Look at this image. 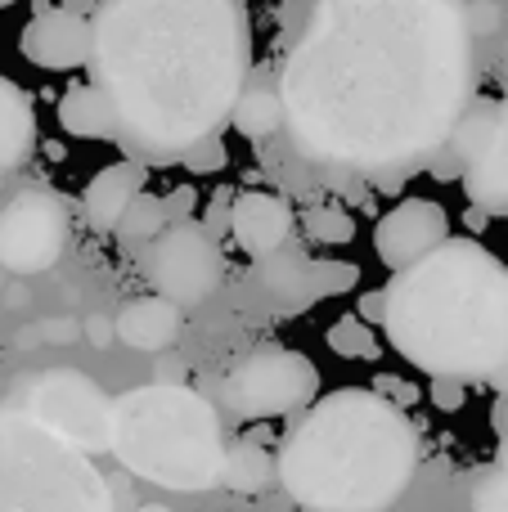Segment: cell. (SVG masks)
<instances>
[{
	"label": "cell",
	"mask_w": 508,
	"mask_h": 512,
	"mask_svg": "<svg viewBox=\"0 0 508 512\" xmlns=\"http://www.w3.org/2000/svg\"><path fill=\"white\" fill-rule=\"evenodd\" d=\"M293 144L315 162L387 176L446 153L473 104L459 0H315L284 72Z\"/></svg>",
	"instance_id": "6da1fadb"
},
{
	"label": "cell",
	"mask_w": 508,
	"mask_h": 512,
	"mask_svg": "<svg viewBox=\"0 0 508 512\" xmlns=\"http://www.w3.org/2000/svg\"><path fill=\"white\" fill-rule=\"evenodd\" d=\"M95 86L113 99L135 162H180L221 135L252 77L243 0H104L95 14Z\"/></svg>",
	"instance_id": "7a4b0ae2"
},
{
	"label": "cell",
	"mask_w": 508,
	"mask_h": 512,
	"mask_svg": "<svg viewBox=\"0 0 508 512\" xmlns=\"http://www.w3.org/2000/svg\"><path fill=\"white\" fill-rule=\"evenodd\" d=\"M383 292L387 342L428 378L491 382L508 364V265L477 239H450Z\"/></svg>",
	"instance_id": "3957f363"
},
{
	"label": "cell",
	"mask_w": 508,
	"mask_h": 512,
	"mask_svg": "<svg viewBox=\"0 0 508 512\" xmlns=\"http://www.w3.org/2000/svg\"><path fill=\"white\" fill-rule=\"evenodd\" d=\"M419 468V427L365 387L329 391L284 432L279 481L306 512H387Z\"/></svg>",
	"instance_id": "277c9868"
},
{
	"label": "cell",
	"mask_w": 508,
	"mask_h": 512,
	"mask_svg": "<svg viewBox=\"0 0 508 512\" xmlns=\"http://www.w3.org/2000/svg\"><path fill=\"white\" fill-rule=\"evenodd\" d=\"M113 454L126 472L153 486L198 495L225 486L230 441L207 396L153 382L113 400Z\"/></svg>",
	"instance_id": "5b68a950"
},
{
	"label": "cell",
	"mask_w": 508,
	"mask_h": 512,
	"mask_svg": "<svg viewBox=\"0 0 508 512\" xmlns=\"http://www.w3.org/2000/svg\"><path fill=\"white\" fill-rule=\"evenodd\" d=\"M0 512H113L90 454L59 441L23 409L0 414Z\"/></svg>",
	"instance_id": "8992f818"
},
{
	"label": "cell",
	"mask_w": 508,
	"mask_h": 512,
	"mask_svg": "<svg viewBox=\"0 0 508 512\" xmlns=\"http://www.w3.org/2000/svg\"><path fill=\"white\" fill-rule=\"evenodd\" d=\"M315 396H320V369L288 346H257L221 378V405L252 423L306 414Z\"/></svg>",
	"instance_id": "52a82bcc"
},
{
	"label": "cell",
	"mask_w": 508,
	"mask_h": 512,
	"mask_svg": "<svg viewBox=\"0 0 508 512\" xmlns=\"http://www.w3.org/2000/svg\"><path fill=\"white\" fill-rule=\"evenodd\" d=\"M23 414L81 454L113 450V400L77 369L36 373L23 391Z\"/></svg>",
	"instance_id": "ba28073f"
},
{
	"label": "cell",
	"mask_w": 508,
	"mask_h": 512,
	"mask_svg": "<svg viewBox=\"0 0 508 512\" xmlns=\"http://www.w3.org/2000/svg\"><path fill=\"white\" fill-rule=\"evenodd\" d=\"M144 279L153 283V297L171 301V306H203L225 279V256L221 243L207 239V230L198 221L167 225L153 248L140 252Z\"/></svg>",
	"instance_id": "9c48e42d"
},
{
	"label": "cell",
	"mask_w": 508,
	"mask_h": 512,
	"mask_svg": "<svg viewBox=\"0 0 508 512\" xmlns=\"http://www.w3.org/2000/svg\"><path fill=\"white\" fill-rule=\"evenodd\" d=\"M72 212L50 189H23L0 207V265L9 274H41L68 248Z\"/></svg>",
	"instance_id": "30bf717a"
},
{
	"label": "cell",
	"mask_w": 508,
	"mask_h": 512,
	"mask_svg": "<svg viewBox=\"0 0 508 512\" xmlns=\"http://www.w3.org/2000/svg\"><path fill=\"white\" fill-rule=\"evenodd\" d=\"M450 243V216L432 198H405L374 225V252L392 274L414 270Z\"/></svg>",
	"instance_id": "8fae6325"
},
{
	"label": "cell",
	"mask_w": 508,
	"mask_h": 512,
	"mask_svg": "<svg viewBox=\"0 0 508 512\" xmlns=\"http://www.w3.org/2000/svg\"><path fill=\"white\" fill-rule=\"evenodd\" d=\"M18 50L27 63L45 72H72V68H90L95 59V18H77L68 9H45L32 14V23L18 36Z\"/></svg>",
	"instance_id": "7c38bea8"
},
{
	"label": "cell",
	"mask_w": 508,
	"mask_h": 512,
	"mask_svg": "<svg viewBox=\"0 0 508 512\" xmlns=\"http://www.w3.org/2000/svg\"><path fill=\"white\" fill-rule=\"evenodd\" d=\"M230 239L239 243V252H248L252 261L284 252L297 243V216L288 207V198L270 194V189H243L234 198V230Z\"/></svg>",
	"instance_id": "4fadbf2b"
},
{
	"label": "cell",
	"mask_w": 508,
	"mask_h": 512,
	"mask_svg": "<svg viewBox=\"0 0 508 512\" xmlns=\"http://www.w3.org/2000/svg\"><path fill=\"white\" fill-rule=\"evenodd\" d=\"M248 283L270 301V306L288 310V315H293V310H306L311 301H320L315 297V261L297 248V243L284 252H275V256H266V261H252Z\"/></svg>",
	"instance_id": "5bb4252c"
},
{
	"label": "cell",
	"mask_w": 508,
	"mask_h": 512,
	"mask_svg": "<svg viewBox=\"0 0 508 512\" xmlns=\"http://www.w3.org/2000/svg\"><path fill=\"white\" fill-rule=\"evenodd\" d=\"M144 185H149V167H144V162H135V158L113 162V167H104L86 185L81 212H86V221L95 225L99 234H117L122 216L131 212V203L144 194Z\"/></svg>",
	"instance_id": "9a60e30c"
},
{
	"label": "cell",
	"mask_w": 508,
	"mask_h": 512,
	"mask_svg": "<svg viewBox=\"0 0 508 512\" xmlns=\"http://www.w3.org/2000/svg\"><path fill=\"white\" fill-rule=\"evenodd\" d=\"M468 203L482 207L486 216H504L508 221V95L500 99V117H495V135L482 149V158L464 171Z\"/></svg>",
	"instance_id": "2e32d148"
},
{
	"label": "cell",
	"mask_w": 508,
	"mask_h": 512,
	"mask_svg": "<svg viewBox=\"0 0 508 512\" xmlns=\"http://www.w3.org/2000/svg\"><path fill=\"white\" fill-rule=\"evenodd\" d=\"M230 126L243 135V140H270L288 126V108H284V90H279V77L270 72H252L248 86H243L239 104H234Z\"/></svg>",
	"instance_id": "e0dca14e"
},
{
	"label": "cell",
	"mask_w": 508,
	"mask_h": 512,
	"mask_svg": "<svg viewBox=\"0 0 508 512\" xmlns=\"http://www.w3.org/2000/svg\"><path fill=\"white\" fill-rule=\"evenodd\" d=\"M117 337L131 351H167L180 337V306L162 297H135L117 315Z\"/></svg>",
	"instance_id": "ac0fdd59"
},
{
	"label": "cell",
	"mask_w": 508,
	"mask_h": 512,
	"mask_svg": "<svg viewBox=\"0 0 508 512\" xmlns=\"http://www.w3.org/2000/svg\"><path fill=\"white\" fill-rule=\"evenodd\" d=\"M36 149V113L18 81L0 77V176L18 171Z\"/></svg>",
	"instance_id": "d6986e66"
},
{
	"label": "cell",
	"mask_w": 508,
	"mask_h": 512,
	"mask_svg": "<svg viewBox=\"0 0 508 512\" xmlns=\"http://www.w3.org/2000/svg\"><path fill=\"white\" fill-rule=\"evenodd\" d=\"M59 126L72 135V140H117V135H122L113 99H108L95 81L72 86L68 95L59 99Z\"/></svg>",
	"instance_id": "ffe728a7"
},
{
	"label": "cell",
	"mask_w": 508,
	"mask_h": 512,
	"mask_svg": "<svg viewBox=\"0 0 508 512\" xmlns=\"http://www.w3.org/2000/svg\"><path fill=\"white\" fill-rule=\"evenodd\" d=\"M279 481V459L252 436H239L230 441V454H225V486L234 495H261Z\"/></svg>",
	"instance_id": "44dd1931"
},
{
	"label": "cell",
	"mask_w": 508,
	"mask_h": 512,
	"mask_svg": "<svg viewBox=\"0 0 508 512\" xmlns=\"http://www.w3.org/2000/svg\"><path fill=\"white\" fill-rule=\"evenodd\" d=\"M167 225H171L167 221V203L144 189V194L131 203V212L122 216V225H117V243H122L126 252H144V248H153V243L167 234Z\"/></svg>",
	"instance_id": "7402d4cb"
},
{
	"label": "cell",
	"mask_w": 508,
	"mask_h": 512,
	"mask_svg": "<svg viewBox=\"0 0 508 512\" xmlns=\"http://www.w3.org/2000/svg\"><path fill=\"white\" fill-rule=\"evenodd\" d=\"M324 342H329V351H338L342 360H378V355H383L378 333L356 315V310H351V315H342L338 324L329 328V337H324Z\"/></svg>",
	"instance_id": "603a6c76"
},
{
	"label": "cell",
	"mask_w": 508,
	"mask_h": 512,
	"mask_svg": "<svg viewBox=\"0 0 508 512\" xmlns=\"http://www.w3.org/2000/svg\"><path fill=\"white\" fill-rule=\"evenodd\" d=\"M306 239L324 243V248H342V243L356 239V221L342 207H311L306 212Z\"/></svg>",
	"instance_id": "cb8c5ba5"
},
{
	"label": "cell",
	"mask_w": 508,
	"mask_h": 512,
	"mask_svg": "<svg viewBox=\"0 0 508 512\" xmlns=\"http://www.w3.org/2000/svg\"><path fill=\"white\" fill-rule=\"evenodd\" d=\"M356 283H360V265L333 261V256L315 261V297H342V292H351Z\"/></svg>",
	"instance_id": "d4e9b609"
},
{
	"label": "cell",
	"mask_w": 508,
	"mask_h": 512,
	"mask_svg": "<svg viewBox=\"0 0 508 512\" xmlns=\"http://www.w3.org/2000/svg\"><path fill=\"white\" fill-rule=\"evenodd\" d=\"M234 198H239V194L221 185V189H216V194L203 203V221H198V225L207 230V239H216V243L230 239V230H234Z\"/></svg>",
	"instance_id": "484cf974"
},
{
	"label": "cell",
	"mask_w": 508,
	"mask_h": 512,
	"mask_svg": "<svg viewBox=\"0 0 508 512\" xmlns=\"http://www.w3.org/2000/svg\"><path fill=\"white\" fill-rule=\"evenodd\" d=\"M225 162H230V153H225V140H221V135H212V140L194 144V149L180 158V167H185L189 176H216V171H225Z\"/></svg>",
	"instance_id": "4316f807"
},
{
	"label": "cell",
	"mask_w": 508,
	"mask_h": 512,
	"mask_svg": "<svg viewBox=\"0 0 508 512\" xmlns=\"http://www.w3.org/2000/svg\"><path fill=\"white\" fill-rule=\"evenodd\" d=\"M473 504H477V512H508V481L500 472H486L473 490Z\"/></svg>",
	"instance_id": "83f0119b"
},
{
	"label": "cell",
	"mask_w": 508,
	"mask_h": 512,
	"mask_svg": "<svg viewBox=\"0 0 508 512\" xmlns=\"http://www.w3.org/2000/svg\"><path fill=\"white\" fill-rule=\"evenodd\" d=\"M428 396H432V405H437L441 414H455V409H464V400H468V382H455V378H432Z\"/></svg>",
	"instance_id": "f1b7e54d"
},
{
	"label": "cell",
	"mask_w": 508,
	"mask_h": 512,
	"mask_svg": "<svg viewBox=\"0 0 508 512\" xmlns=\"http://www.w3.org/2000/svg\"><path fill=\"white\" fill-rule=\"evenodd\" d=\"M374 387H378V396H387L392 405H401V409L419 400V387H414V382H405V378H392V373H378Z\"/></svg>",
	"instance_id": "f546056e"
},
{
	"label": "cell",
	"mask_w": 508,
	"mask_h": 512,
	"mask_svg": "<svg viewBox=\"0 0 508 512\" xmlns=\"http://www.w3.org/2000/svg\"><path fill=\"white\" fill-rule=\"evenodd\" d=\"M162 203H167V221L171 225H185L189 216H194V207H198V194H194V185H180V189H171Z\"/></svg>",
	"instance_id": "4dcf8cb0"
},
{
	"label": "cell",
	"mask_w": 508,
	"mask_h": 512,
	"mask_svg": "<svg viewBox=\"0 0 508 512\" xmlns=\"http://www.w3.org/2000/svg\"><path fill=\"white\" fill-rule=\"evenodd\" d=\"M356 315L365 319V324H383V319H387V292L383 288L365 292V297H360V306H356Z\"/></svg>",
	"instance_id": "1f68e13d"
},
{
	"label": "cell",
	"mask_w": 508,
	"mask_h": 512,
	"mask_svg": "<svg viewBox=\"0 0 508 512\" xmlns=\"http://www.w3.org/2000/svg\"><path fill=\"white\" fill-rule=\"evenodd\" d=\"M99 5H104V0H59V9H68V14H77V18H95Z\"/></svg>",
	"instance_id": "d6a6232c"
},
{
	"label": "cell",
	"mask_w": 508,
	"mask_h": 512,
	"mask_svg": "<svg viewBox=\"0 0 508 512\" xmlns=\"http://www.w3.org/2000/svg\"><path fill=\"white\" fill-rule=\"evenodd\" d=\"M491 427L500 432V441H508V400L495 396V405H491Z\"/></svg>",
	"instance_id": "836d02e7"
},
{
	"label": "cell",
	"mask_w": 508,
	"mask_h": 512,
	"mask_svg": "<svg viewBox=\"0 0 508 512\" xmlns=\"http://www.w3.org/2000/svg\"><path fill=\"white\" fill-rule=\"evenodd\" d=\"M491 387H495V396H500V400H508V364L491 378Z\"/></svg>",
	"instance_id": "e575fe53"
},
{
	"label": "cell",
	"mask_w": 508,
	"mask_h": 512,
	"mask_svg": "<svg viewBox=\"0 0 508 512\" xmlns=\"http://www.w3.org/2000/svg\"><path fill=\"white\" fill-rule=\"evenodd\" d=\"M486 221H491V216H486L482 207H468V225H473V230H486Z\"/></svg>",
	"instance_id": "d590c367"
},
{
	"label": "cell",
	"mask_w": 508,
	"mask_h": 512,
	"mask_svg": "<svg viewBox=\"0 0 508 512\" xmlns=\"http://www.w3.org/2000/svg\"><path fill=\"white\" fill-rule=\"evenodd\" d=\"M495 472H500V477H504V481H508V441H504V445H500V468H495Z\"/></svg>",
	"instance_id": "8d00e7d4"
},
{
	"label": "cell",
	"mask_w": 508,
	"mask_h": 512,
	"mask_svg": "<svg viewBox=\"0 0 508 512\" xmlns=\"http://www.w3.org/2000/svg\"><path fill=\"white\" fill-rule=\"evenodd\" d=\"M135 512H171V508H162V504H144V508H135Z\"/></svg>",
	"instance_id": "74e56055"
},
{
	"label": "cell",
	"mask_w": 508,
	"mask_h": 512,
	"mask_svg": "<svg viewBox=\"0 0 508 512\" xmlns=\"http://www.w3.org/2000/svg\"><path fill=\"white\" fill-rule=\"evenodd\" d=\"M9 5H14V0H0V9H9Z\"/></svg>",
	"instance_id": "f35d334b"
},
{
	"label": "cell",
	"mask_w": 508,
	"mask_h": 512,
	"mask_svg": "<svg viewBox=\"0 0 508 512\" xmlns=\"http://www.w3.org/2000/svg\"><path fill=\"white\" fill-rule=\"evenodd\" d=\"M0 414H5V405H0Z\"/></svg>",
	"instance_id": "ab89813d"
}]
</instances>
